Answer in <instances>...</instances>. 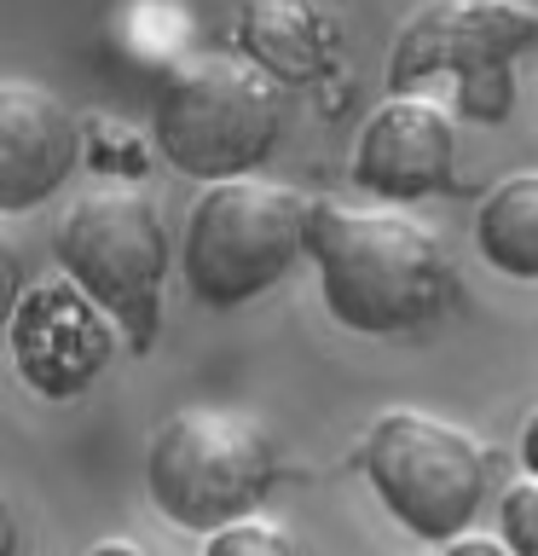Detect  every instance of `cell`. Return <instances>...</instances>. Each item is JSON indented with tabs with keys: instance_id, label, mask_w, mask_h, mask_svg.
<instances>
[{
	"instance_id": "cell-1",
	"label": "cell",
	"mask_w": 538,
	"mask_h": 556,
	"mask_svg": "<svg viewBox=\"0 0 538 556\" xmlns=\"http://www.w3.org/2000/svg\"><path fill=\"white\" fill-rule=\"evenodd\" d=\"M307 261L319 267L330 319L359 337H406L458 302L440 232L406 208L319 198L307 220Z\"/></svg>"
},
{
	"instance_id": "cell-2",
	"label": "cell",
	"mask_w": 538,
	"mask_h": 556,
	"mask_svg": "<svg viewBox=\"0 0 538 556\" xmlns=\"http://www.w3.org/2000/svg\"><path fill=\"white\" fill-rule=\"evenodd\" d=\"M284 93L243 52H197L156 81L151 139L185 180H243L272 156Z\"/></svg>"
},
{
	"instance_id": "cell-3",
	"label": "cell",
	"mask_w": 538,
	"mask_h": 556,
	"mask_svg": "<svg viewBox=\"0 0 538 556\" xmlns=\"http://www.w3.org/2000/svg\"><path fill=\"white\" fill-rule=\"evenodd\" d=\"M538 52V12L521 0H428L388 52V93L451 81L463 116L503 122L515 111V64Z\"/></svg>"
},
{
	"instance_id": "cell-4",
	"label": "cell",
	"mask_w": 538,
	"mask_h": 556,
	"mask_svg": "<svg viewBox=\"0 0 538 556\" xmlns=\"http://www.w3.org/2000/svg\"><path fill=\"white\" fill-rule=\"evenodd\" d=\"M278 486V441L267 424L220 406H185L156 424L145 446V493L174 528L215 533L255 516Z\"/></svg>"
},
{
	"instance_id": "cell-5",
	"label": "cell",
	"mask_w": 538,
	"mask_h": 556,
	"mask_svg": "<svg viewBox=\"0 0 538 556\" xmlns=\"http://www.w3.org/2000/svg\"><path fill=\"white\" fill-rule=\"evenodd\" d=\"M52 255H59L64 278H76L128 330L133 348H151L156 325H163L168 226L145 186L104 180L93 191H81L64 208L59 232H52Z\"/></svg>"
},
{
	"instance_id": "cell-6",
	"label": "cell",
	"mask_w": 538,
	"mask_h": 556,
	"mask_svg": "<svg viewBox=\"0 0 538 556\" xmlns=\"http://www.w3.org/2000/svg\"><path fill=\"white\" fill-rule=\"evenodd\" d=\"M312 203L284 180H215L185 215V285L208 307H238L272 290L307 255Z\"/></svg>"
},
{
	"instance_id": "cell-7",
	"label": "cell",
	"mask_w": 538,
	"mask_h": 556,
	"mask_svg": "<svg viewBox=\"0 0 538 556\" xmlns=\"http://www.w3.org/2000/svg\"><path fill=\"white\" fill-rule=\"evenodd\" d=\"M359 458L399 528L434 545L463 539L486 498V452L475 446V434H463L446 417L411 406L382 412Z\"/></svg>"
},
{
	"instance_id": "cell-8",
	"label": "cell",
	"mask_w": 538,
	"mask_h": 556,
	"mask_svg": "<svg viewBox=\"0 0 538 556\" xmlns=\"http://www.w3.org/2000/svg\"><path fill=\"white\" fill-rule=\"evenodd\" d=\"M116 319L87 295L76 278H41L12 302L7 354L17 377L47 400H69L93 389L116 359Z\"/></svg>"
},
{
	"instance_id": "cell-9",
	"label": "cell",
	"mask_w": 538,
	"mask_h": 556,
	"mask_svg": "<svg viewBox=\"0 0 538 556\" xmlns=\"http://www.w3.org/2000/svg\"><path fill=\"white\" fill-rule=\"evenodd\" d=\"M354 186L382 203L440 198L458 186V111L428 93L382 99L354 146Z\"/></svg>"
},
{
	"instance_id": "cell-10",
	"label": "cell",
	"mask_w": 538,
	"mask_h": 556,
	"mask_svg": "<svg viewBox=\"0 0 538 556\" xmlns=\"http://www.w3.org/2000/svg\"><path fill=\"white\" fill-rule=\"evenodd\" d=\"M81 156V128L69 104L41 81H0V208L24 215L69 180Z\"/></svg>"
},
{
	"instance_id": "cell-11",
	"label": "cell",
	"mask_w": 538,
	"mask_h": 556,
	"mask_svg": "<svg viewBox=\"0 0 538 556\" xmlns=\"http://www.w3.org/2000/svg\"><path fill=\"white\" fill-rule=\"evenodd\" d=\"M232 35L272 81H312L336 59V17L319 0H243Z\"/></svg>"
},
{
	"instance_id": "cell-12",
	"label": "cell",
	"mask_w": 538,
	"mask_h": 556,
	"mask_svg": "<svg viewBox=\"0 0 538 556\" xmlns=\"http://www.w3.org/2000/svg\"><path fill=\"white\" fill-rule=\"evenodd\" d=\"M475 250L510 278H538V168L498 180L475 208Z\"/></svg>"
},
{
	"instance_id": "cell-13",
	"label": "cell",
	"mask_w": 538,
	"mask_h": 556,
	"mask_svg": "<svg viewBox=\"0 0 538 556\" xmlns=\"http://www.w3.org/2000/svg\"><path fill=\"white\" fill-rule=\"evenodd\" d=\"M203 556H302L295 551V533L272 516H238L226 528L208 533Z\"/></svg>"
},
{
	"instance_id": "cell-14",
	"label": "cell",
	"mask_w": 538,
	"mask_h": 556,
	"mask_svg": "<svg viewBox=\"0 0 538 556\" xmlns=\"http://www.w3.org/2000/svg\"><path fill=\"white\" fill-rule=\"evenodd\" d=\"M498 528H503V545L515 556H538V476L515 481L498 504Z\"/></svg>"
},
{
	"instance_id": "cell-15",
	"label": "cell",
	"mask_w": 538,
	"mask_h": 556,
	"mask_svg": "<svg viewBox=\"0 0 538 556\" xmlns=\"http://www.w3.org/2000/svg\"><path fill=\"white\" fill-rule=\"evenodd\" d=\"M446 556H515L503 539H481V533H463V539H451Z\"/></svg>"
},
{
	"instance_id": "cell-16",
	"label": "cell",
	"mask_w": 538,
	"mask_h": 556,
	"mask_svg": "<svg viewBox=\"0 0 538 556\" xmlns=\"http://www.w3.org/2000/svg\"><path fill=\"white\" fill-rule=\"evenodd\" d=\"M521 464H527V476H538V406L521 424Z\"/></svg>"
},
{
	"instance_id": "cell-17",
	"label": "cell",
	"mask_w": 538,
	"mask_h": 556,
	"mask_svg": "<svg viewBox=\"0 0 538 556\" xmlns=\"http://www.w3.org/2000/svg\"><path fill=\"white\" fill-rule=\"evenodd\" d=\"M87 556H145L139 545H128V539H104V545H93Z\"/></svg>"
}]
</instances>
